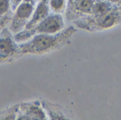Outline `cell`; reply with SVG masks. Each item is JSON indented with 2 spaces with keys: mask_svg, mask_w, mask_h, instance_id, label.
<instances>
[{
  "mask_svg": "<svg viewBox=\"0 0 121 120\" xmlns=\"http://www.w3.org/2000/svg\"><path fill=\"white\" fill-rule=\"evenodd\" d=\"M73 28L63 30L56 34H38L18 44V54H43L62 45L73 34Z\"/></svg>",
  "mask_w": 121,
  "mask_h": 120,
  "instance_id": "obj_1",
  "label": "cell"
},
{
  "mask_svg": "<svg viewBox=\"0 0 121 120\" xmlns=\"http://www.w3.org/2000/svg\"><path fill=\"white\" fill-rule=\"evenodd\" d=\"M65 28V22L60 13L49 14L45 19L30 29L23 30L14 34L13 38L18 43L25 42L38 34H56Z\"/></svg>",
  "mask_w": 121,
  "mask_h": 120,
  "instance_id": "obj_2",
  "label": "cell"
},
{
  "mask_svg": "<svg viewBox=\"0 0 121 120\" xmlns=\"http://www.w3.org/2000/svg\"><path fill=\"white\" fill-rule=\"evenodd\" d=\"M35 7V0H23L13 11L10 30L13 35L22 31L30 20Z\"/></svg>",
  "mask_w": 121,
  "mask_h": 120,
  "instance_id": "obj_3",
  "label": "cell"
},
{
  "mask_svg": "<svg viewBox=\"0 0 121 120\" xmlns=\"http://www.w3.org/2000/svg\"><path fill=\"white\" fill-rule=\"evenodd\" d=\"M11 33L6 29L0 33V63L7 62L18 54V44Z\"/></svg>",
  "mask_w": 121,
  "mask_h": 120,
  "instance_id": "obj_4",
  "label": "cell"
},
{
  "mask_svg": "<svg viewBox=\"0 0 121 120\" xmlns=\"http://www.w3.org/2000/svg\"><path fill=\"white\" fill-rule=\"evenodd\" d=\"M47 115L41 104L26 103L17 108L16 120H45Z\"/></svg>",
  "mask_w": 121,
  "mask_h": 120,
  "instance_id": "obj_5",
  "label": "cell"
},
{
  "mask_svg": "<svg viewBox=\"0 0 121 120\" xmlns=\"http://www.w3.org/2000/svg\"><path fill=\"white\" fill-rule=\"evenodd\" d=\"M49 14L50 7L48 5V0H43L39 1L35 5L33 14L23 30H28L33 28L38 23L45 19Z\"/></svg>",
  "mask_w": 121,
  "mask_h": 120,
  "instance_id": "obj_6",
  "label": "cell"
},
{
  "mask_svg": "<svg viewBox=\"0 0 121 120\" xmlns=\"http://www.w3.org/2000/svg\"><path fill=\"white\" fill-rule=\"evenodd\" d=\"M96 17V24L99 28L102 29H107L113 27L116 23L118 20L116 13L113 11L104 16Z\"/></svg>",
  "mask_w": 121,
  "mask_h": 120,
  "instance_id": "obj_7",
  "label": "cell"
},
{
  "mask_svg": "<svg viewBox=\"0 0 121 120\" xmlns=\"http://www.w3.org/2000/svg\"><path fill=\"white\" fill-rule=\"evenodd\" d=\"M46 115L50 120H66L67 117L58 110V108L48 101H43L40 103Z\"/></svg>",
  "mask_w": 121,
  "mask_h": 120,
  "instance_id": "obj_8",
  "label": "cell"
},
{
  "mask_svg": "<svg viewBox=\"0 0 121 120\" xmlns=\"http://www.w3.org/2000/svg\"><path fill=\"white\" fill-rule=\"evenodd\" d=\"M112 11L111 3L106 0H99L94 1V4L92 9V13L96 16H104Z\"/></svg>",
  "mask_w": 121,
  "mask_h": 120,
  "instance_id": "obj_9",
  "label": "cell"
},
{
  "mask_svg": "<svg viewBox=\"0 0 121 120\" xmlns=\"http://www.w3.org/2000/svg\"><path fill=\"white\" fill-rule=\"evenodd\" d=\"M94 0H74L73 7L79 13L88 14L92 13Z\"/></svg>",
  "mask_w": 121,
  "mask_h": 120,
  "instance_id": "obj_10",
  "label": "cell"
},
{
  "mask_svg": "<svg viewBox=\"0 0 121 120\" xmlns=\"http://www.w3.org/2000/svg\"><path fill=\"white\" fill-rule=\"evenodd\" d=\"M48 5L53 13L60 14L66 6V0H48Z\"/></svg>",
  "mask_w": 121,
  "mask_h": 120,
  "instance_id": "obj_11",
  "label": "cell"
},
{
  "mask_svg": "<svg viewBox=\"0 0 121 120\" xmlns=\"http://www.w3.org/2000/svg\"><path fill=\"white\" fill-rule=\"evenodd\" d=\"M11 9L10 0H0V16L7 13Z\"/></svg>",
  "mask_w": 121,
  "mask_h": 120,
  "instance_id": "obj_12",
  "label": "cell"
},
{
  "mask_svg": "<svg viewBox=\"0 0 121 120\" xmlns=\"http://www.w3.org/2000/svg\"><path fill=\"white\" fill-rule=\"evenodd\" d=\"M23 0H10L11 2V10L13 11L17 8V6L23 1Z\"/></svg>",
  "mask_w": 121,
  "mask_h": 120,
  "instance_id": "obj_13",
  "label": "cell"
},
{
  "mask_svg": "<svg viewBox=\"0 0 121 120\" xmlns=\"http://www.w3.org/2000/svg\"><path fill=\"white\" fill-rule=\"evenodd\" d=\"M106 1H108V2L113 4V3H118V2L121 1V0H106Z\"/></svg>",
  "mask_w": 121,
  "mask_h": 120,
  "instance_id": "obj_14",
  "label": "cell"
},
{
  "mask_svg": "<svg viewBox=\"0 0 121 120\" xmlns=\"http://www.w3.org/2000/svg\"><path fill=\"white\" fill-rule=\"evenodd\" d=\"M38 1H43V0H38Z\"/></svg>",
  "mask_w": 121,
  "mask_h": 120,
  "instance_id": "obj_15",
  "label": "cell"
}]
</instances>
